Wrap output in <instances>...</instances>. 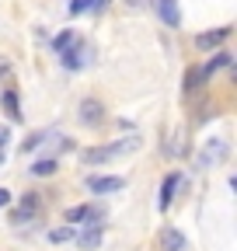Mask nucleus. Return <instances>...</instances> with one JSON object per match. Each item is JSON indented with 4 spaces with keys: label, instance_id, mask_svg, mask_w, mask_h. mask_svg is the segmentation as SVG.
Returning a JSON list of instances; mask_svg holds the SVG:
<instances>
[{
    "label": "nucleus",
    "instance_id": "obj_1",
    "mask_svg": "<svg viewBox=\"0 0 237 251\" xmlns=\"http://www.w3.org/2000/svg\"><path fill=\"white\" fill-rule=\"evenodd\" d=\"M140 150V136H126V140H115V143H105V147H91L80 153L84 164H108V161H118L126 153H136Z\"/></svg>",
    "mask_w": 237,
    "mask_h": 251
},
{
    "label": "nucleus",
    "instance_id": "obj_2",
    "mask_svg": "<svg viewBox=\"0 0 237 251\" xmlns=\"http://www.w3.org/2000/svg\"><path fill=\"white\" fill-rule=\"evenodd\" d=\"M39 213H42V199H39L35 192H24L21 202L11 209V224H18V227H21V224H32Z\"/></svg>",
    "mask_w": 237,
    "mask_h": 251
},
{
    "label": "nucleus",
    "instance_id": "obj_3",
    "mask_svg": "<svg viewBox=\"0 0 237 251\" xmlns=\"http://www.w3.org/2000/svg\"><path fill=\"white\" fill-rule=\"evenodd\" d=\"M87 188H91L95 196H108V192L126 188V178H118V175H91L87 178Z\"/></svg>",
    "mask_w": 237,
    "mask_h": 251
},
{
    "label": "nucleus",
    "instance_id": "obj_4",
    "mask_svg": "<svg viewBox=\"0 0 237 251\" xmlns=\"http://www.w3.org/2000/svg\"><path fill=\"white\" fill-rule=\"evenodd\" d=\"M223 157H227V140H210L199 153V168H216Z\"/></svg>",
    "mask_w": 237,
    "mask_h": 251
},
{
    "label": "nucleus",
    "instance_id": "obj_5",
    "mask_svg": "<svg viewBox=\"0 0 237 251\" xmlns=\"http://www.w3.org/2000/svg\"><path fill=\"white\" fill-rule=\"evenodd\" d=\"M77 119H80L84 126H98V122L105 119V105H101L98 98H84L80 108H77Z\"/></svg>",
    "mask_w": 237,
    "mask_h": 251
},
{
    "label": "nucleus",
    "instance_id": "obj_6",
    "mask_svg": "<svg viewBox=\"0 0 237 251\" xmlns=\"http://www.w3.org/2000/svg\"><path fill=\"white\" fill-rule=\"evenodd\" d=\"M59 56H63V67L67 70H80V67H87V63H91V49H87V46H70L67 52H59Z\"/></svg>",
    "mask_w": 237,
    "mask_h": 251
},
{
    "label": "nucleus",
    "instance_id": "obj_7",
    "mask_svg": "<svg viewBox=\"0 0 237 251\" xmlns=\"http://www.w3.org/2000/svg\"><path fill=\"white\" fill-rule=\"evenodd\" d=\"M0 105H4V115L11 122H24V112H21V98L14 87H4V94H0Z\"/></svg>",
    "mask_w": 237,
    "mask_h": 251
},
{
    "label": "nucleus",
    "instance_id": "obj_8",
    "mask_svg": "<svg viewBox=\"0 0 237 251\" xmlns=\"http://www.w3.org/2000/svg\"><path fill=\"white\" fill-rule=\"evenodd\" d=\"M230 39V28H216V31H202V35H195V49H216Z\"/></svg>",
    "mask_w": 237,
    "mask_h": 251
},
{
    "label": "nucleus",
    "instance_id": "obj_9",
    "mask_svg": "<svg viewBox=\"0 0 237 251\" xmlns=\"http://www.w3.org/2000/svg\"><path fill=\"white\" fill-rule=\"evenodd\" d=\"M178 188H182V171H171V175L164 178V185H161V209H167V206L174 202Z\"/></svg>",
    "mask_w": 237,
    "mask_h": 251
},
{
    "label": "nucleus",
    "instance_id": "obj_10",
    "mask_svg": "<svg viewBox=\"0 0 237 251\" xmlns=\"http://www.w3.org/2000/svg\"><path fill=\"white\" fill-rule=\"evenodd\" d=\"M157 14L167 28H178L182 25V11H178V0H157Z\"/></svg>",
    "mask_w": 237,
    "mask_h": 251
},
{
    "label": "nucleus",
    "instance_id": "obj_11",
    "mask_svg": "<svg viewBox=\"0 0 237 251\" xmlns=\"http://www.w3.org/2000/svg\"><path fill=\"white\" fill-rule=\"evenodd\" d=\"M185 234L182 230H174V227H164L161 230V251H185Z\"/></svg>",
    "mask_w": 237,
    "mask_h": 251
},
{
    "label": "nucleus",
    "instance_id": "obj_12",
    "mask_svg": "<svg viewBox=\"0 0 237 251\" xmlns=\"http://www.w3.org/2000/svg\"><path fill=\"white\" fill-rule=\"evenodd\" d=\"M98 216H101V213H98L95 206H73V209H67V224L77 227V224H87V220H91V224H98Z\"/></svg>",
    "mask_w": 237,
    "mask_h": 251
},
{
    "label": "nucleus",
    "instance_id": "obj_13",
    "mask_svg": "<svg viewBox=\"0 0 237 251\" xmlns=\"http://www.w3.org/2000/svg\"><path fill=\"white\" fill-rule=\"evenodd\" d=\"M101 237H105V230H101L98 224H87V230H84L80 237H73V241H77L80 248H87V251H91V248H98V244H101Z\"/></svg>",
    "mask_w": 237,
    "mask_h": 251
},
{
    "label": "nucleus",
    "instance_id": "obj_14",
    "mask_svg": "<svg viewBox=\"0 0 237 251\" xmlns=\"http://www.w3.org/2000/svg\"><path fill=\"white\" fill-rule=\"evenodd\" d=\"M108 4V0H70V18H77V14H84V11H101Z\"/></svg>",
    "mask_w": 237,
    "mask_h": 251
},
{
    "label": "nucleus",
    "instance_id": "obj_15",
    "mask_svg": "<svg viewBox=\"0 0 237 251\" xmlns=\"http://www.w3.org/2000/svg\"><path fill=\"white\" fill-rule=\"evenodd\" d=\"M56 168H59V164H56V157H39V161L28 168V171H32L35 178H49V175H56Z\"/></svg>",
    "mask_w": 237,
    "mask_h": 251
},
{
    "label": "nucleus",
    "instance_id": "obj_16",
    "mask_svg": "<svg viewBox=\"0 0 237 251\" xmlns=\"http://www.w3.org/2000/svg\"><path fill=\"white\" fill-rule=\"evenodd\" d=\"M46 237H49L52 244H67V241H73V237H77V227H73V224H63V227H52V230H49Z\"/></svg>",
    "mask_w": 237,
    "mask_h": 251
},
{
    "label": "nucleus",
    "instance_id": "obj_17",
    "mask_svg": "<svg viewBox=\"0 0 237 251\" xmlns=\"http://www.w3.org/2000/svg\"><path fill=\"white\" fill-rule=\"evenodd\" d=\"M230 63H234V56H230V52H216V59H210V63H206V67H202V74H206V77H213L220 67H230Z\"/></svg>",
    "mask_w": 237,
    "mask_h": 251
},
{
    "label": "nucleus",
    "instance_id": "obj_18",
    "mask_svg": "<svg viewBox=\"0 0 237 251\" xmlns=\"http://www.w3.org/2000/svg\"><path fill=\"white\" fill-rule=\"evenodd\" d=\"M206 80H210V77L202 74V67H192V70L185 74V91H195V87H202Z\"/></svg>",
    "mask_w": 237,
    "mask_h": 251
},
{
    "label": "nucleus",
    "instance_id": "obj_19",
    "mask_svg": "<svg viewBox=\"0 0 237 251\" xmlns=\"http://www.w3.org/2000/svg\"><path fill=\"white\" fill-rule=\"evenodd\" d=\"M73 42H77V35H73V31L67 28V31H59V35L52 39V49H56V52H67V49H70Z\"/></svg>",
    "mask_w": 237,
    "mask_h": 251
},
{
    "label": "nucleus",
    "instance_id": "obj_20",
    "mask_svg": "<svg viewBox=\"0 0 237 251\" xmlns=\"http://www.w3.org/2000/svg\"><path fill=\"white\" fill-rule=\"evenodd\" d=\"M46 140H49V133H32V136L21 143V150H35V147H42Z\"/></svg>",
    "mask_w": 237,
    "mask_h": 251
},
{
    "label": "nucleus",
    "instance_id": "obj_21",
    "mask_svg": "<svg viewBox=\"0 0 237 251\" xmlns=\"http://www.w3.org/2000/svg\"><path fill=\"white\" fill-rule=\"evenodd\" d=\"M7 140H11V129L0 126V164H4V153H7Z\"/></svg>",
    "mask_w": 237,
    "mask_h": 251
},
{
    "label": "nucleus",
    "instance_id": "obj_22",
    "mask_svg": "<svg viewBox=\"0 0 237 251\" xmlns=\"http://www.w3.org/2000/svg\"><path fill=\"white\" fill-rule=\"evenodd\" d=\"M7 77H11V63L0 56V80H7Z\"/></svg>",
    "mask_w": 237,
    "mask_h": 251
},
{
    "label": "nucleus",
    "instance_id": "obj_23",
    "mask_svg": "<svg viewBox=\"0 0 237 251\" xmlns=\"http://www.w3.org/2000/svg\"><path fill=\"white\" fill-rule=\"evenodd\" d=\"M11 199H14V196L7 192V188H0V209H4V206H11Z\"/></svg>",
    "mask_w": 237,
    "mask_h": 251
}]
</instances>
